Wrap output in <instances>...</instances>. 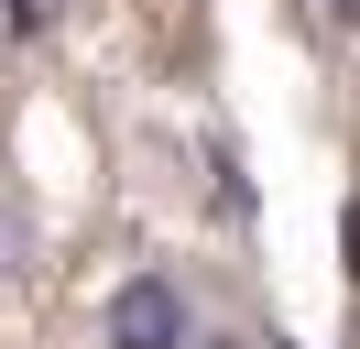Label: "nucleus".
Returning a JSON list of instances; mask_svg holds the SVG:
<instances>
[{
    "instance_id": "nucleus-3",
    "label": "nucleus",
    "mask_w": 360,
    "mask_h": 349,
    "mask_svg": "<svg viewBox=\"0 0 360 349\" xmlns=\"http://www.w3.org/2000/svg\"><path fill=\"white\" fill-rule=\"evenodd\" d=\"M316 11H328V22H360V0H316Z\"/></svg>"
},
{
    "instance_id": "nucleus-1",
    "label": "nucleus",
    "mask_w": 360,
    "mask_h": 349,
    "mask_svg": "<svg viewBox=\"0 0 360 349\" xmlns=\"http://www.w3.org/2000/svg\"><path fill=\"white\" fill-rule=\"evenodd\" d=\"M110 349H186V295L164 273H131L110 295Z\"/></svg>"
},
{
    "instance_id": "nucleus-2",
    "label": "nucleus",
    "mask_w": 360,
    "mask_h": 349,
    "mask_svg": "<svg viewBox=\"0 0 360 349\" xmlns=\"http://www.w3.org/2000/svg\"><path fill=\"white\" fill-rule=\"evenodd\" d=\"M0 273H22V208L0 196Z\"/></svg>"
}]
</instances>
